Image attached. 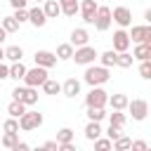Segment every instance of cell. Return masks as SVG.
I'll return each instance as SVG.
<instances>
[{"mask_svg": "<svg viewBox=\"0 0 151 151\" xmlns=\"http://www.w3.org/2000/svg\"><path fill=\"white\" fill-rule=\"evenodd\" d=\"M111 78V73H109V68L106 66H94V64H87V68H85V76H83V80L90 85V87H94V85H104L106 80Z\"/></svg>", "mask_w": 151, "mask_h": 151, "instance_id": "cell-1", "label": "cell"}, {"mask_svg": "<svg viewBox=\"0 0 151 151\" xmlns=\"http://www.w3.org/2000/svg\"><path fill=\"white\" fill-rule=\"evenodd\" d=\"M47 80V68L45 66H33V68H26V76H24V85L28 87H40L42 83Z\"/></svg>", "mask_w": 151, "mask_h": 151, "instance_id": "cell-2", "label": "cell"}, {"mask_svg": "<svg viewBox=\"0 0 151 151\" xmlns=\"http://www.w3.org/2000/svg\"><path fill=\"white\" fill-rule=\"evenodd\" d=\"M12 99H19L26 106H33V104H38V87H28V85L21 87V85H17L12 90Z\"/></svg>", "mask_w": 151, "mask_h": 151, "instance_id": "cell-3", "label": "cell"}, {"mask_svg": "<svg viewBox=\"0 0 151 151\" xmlns=\"http://www.w3.org/2000/svg\"><path fill=\"white\" fill-rule=\"evenodd\" d=\"M97 57H99L97 50L87 42V45H83V47H76V52H73L71 59H76V64H80V66H87V64H94Z\"/></svg>", "mask_w": 151, "mask_h": 151, "instance_id": "cell-4", "label": "cell"}, {"mask_svg": "<svg viewBox=\"0 0 151 151\" xmlns=\"http://www.w3.org/2000/svg\"><path fill=\"white\" fill-rule=\"evenodd\" d=\"M106 104H109V92L101 85H94L85 94V106H106Z\"/></svg>", "mask_w": 151, "mask_h": 151, "instance_id": "cell-5", "label": "cell"}, {"mask_svg": "<svg viewBox=\"0 0 151 151\" xmlns=\"http://www.w3.org/2000/svg\"><path fill=\"white\" fill-rule=\"evenodd\" d=\"M111 24H113L111 7H104V5H99V7H97V14H94V28L104 33V31H109V28H111Z\"/></svg>", "mask_w": 151, "mask_h": 151, "instance_id": "cell-6", "label": "cell"}, {"mask_svg": "<svg viewBox=\"0 0 151 151\" xmlns=\"http://www.w3.org/2000/svg\"><path fill=\"white\" fill-rule=\"evenodd\" d=\"M40 125H42V113H38V111H26V113L19 118V127H21L24 132L38 130Z\"/></svg>", "mask_w": 151, "mask_h": 151, "instance_id": "cell-7", "label": "cell"}, {"mask_svg": "<svg viewBox=\"0 0 151 151\" xmlns=\"http://www.w3.org/2000/svg\"><path fill=\"white\" fill-rule=\"evenodd\" d=\"M111 17H113V21H116L120 28L132 26V12H130V7H125V5L113 7V9H111Z\"/></svg>", "mask_w": 151, "mask_h": 151, "instance_id": "cell-8", "label": "cell"}, {"mask_svg": "<svg viewBox=\"0 0 151 151\" xmlns=\"http://www.w3.org/2000/svg\"><path fill=\"white\" fill-rule=\"evenodd\" d=\"M127 111H130L132 120H144L149 116V104H146V99H132V101H127Z\"/></svg>", "mask_w": 151, "mask_h": 151, "instance_id": "cell-9", "label": "cell"}, {"mask_svg": "<svg viewBox=\"0 0 151 151\" xmlns=\"http://www.w3.org/2000/svg\"><path fill=\"white\" fill-rule=\"evenodd\" d=\"M97 0H80V17L85 24H94V14H97Z\"/></svg>", "mask_w": 151, "mask_h": 151, "instance_id": "cell-10", "label": "cell"}, {"mask_svg": "<svg viewBox=\"0 0 151 151\" xmlns=\"http://www.w3.org/2000/svg\"><path fill=\"white\" fill-rule=\"evenodd\" d=\"M130 33L125 31V28H118L116 33H113V50L116 52H125V50H130Z\"/></svg>", "mask_w": 151, "mask_h": 151, "instance_id": "cell-11", "label": "cell"}, {"mask_svg": "<svg viewBox=\"0 0 151 151\" xmlns=\"http://www.w3.org/2000/svg\"><path fill=\"white\" fill-rule=\"evenodd\" d=\"M33 59H35V64L38 66H45V68H52V66H57V54L54 52H47V50H38L35 54H33Z\"/></svg>", "mask_w": 151, "mask_h": 151, "instance_id": "cell-12", "label": "cell"}, {"mask_svg": "<svg viewBox=\"0 0 151 151\" xmlns=\"http://www.w3.org/2000/svg\"><path fill=\"white\" fill-rule=\"evenodd\" d=\"M28 21H31L35 28H42V26L47 24V14H45V9L38 7V5L31 7V9H28Z\"/></svg>", "mask_w": 151, "mask_h": 151, "instance_id": "cell-13", "label": "cell"}, {"mask_svg": "<svg viewBox=\"0 0 151 151\" xmlns=\"http://www.w3.org/2000/svg\"><path fill=\"white\" fill-rule=\"evenodd\" d=\"M73 47H83V45H87L90 42V33L85 31V28H73L71 31V40H68Z\"/></svg>", "mask_w": 151, "mask_h": 151, "instance_id": "cell-14", "label": "cell"}, {"mask_svg": "<svg viewBox=\"0 0 151 151\" xmlns=\"http://www.w3.org/2000/svg\"><path fill=\"white\" fill-rule=\"evenodd\" d=\"M127 94H123V92H116V94H111L109 97V106L111 109H116V111H125L127 109Z\"/></svg>", "mask_w": 151, "mask_h": 151, "instance_id": "cell-15", "label": "cell"}, {"mask_svg": "<svg viewBox=\"0 0 151 151\" xmlns=\"http://www.w3.org/2000/svg\"><path fill=\"white\" fill-rule=\"evenodd\" d=\"M59 5L64 17H76L80 12V0H59Z\"/></svg>", "mask_w": 151, "mask_h": 151, "instance_id": "cell-16", "label": "cell"}, {"mask_svg": "<svg viewBox=\"0 0 151 151\" xmlns=\"http://www.w3.org/2000/svg\"><path fill=\"white\" fill-rule=\"evenodd\" d=\"M42 9H45L47 19H57V17L61 14V5H59V0H45V2H42Z\"/></svg>", "mask_w": 151, "mask_h": 151, "instance_id": "cell-17", "label": "cell"}, {"mask_svg": "<svg viewBox=\"0 0 151 151\" xmlns=\"http://www.w3.org/2000/svg\"><path fill=\"white\" fill-rule=\"evenodd\" d=\"M146 33H149V24H139V26H132V31H130V40H132L134 45H137V42H144Z\"/></svg>", "mask_w": 151, "mask_h": 151, "instance_id": "cell-18", "label": "cell"}, {"mask_svg": "<svg viewBox=\"0 0 151 151\" xmlns=\"http://www.w3.org/2000/svg\"><path fill=\"white\" fill-rule=\"evenodd\" d=\"M61 92H64L66 97H76V94H80V80H78V78H68V80L61 85Z\"/></svg>", "mask_w": 151, "mask_h": 151, "instance_id": "cell-19", "label": "cell"}, {"mask_svg": "<svg viewBox=\"0 0 151 151\" xmlns=\"http://www.w3.org/2000/svg\"><path fill=\"white\" fill-rule=\"evenodd\" d=\"M101 125H99V120H90L87 125H85V139H90V142H94L97 137H101Z\"/></svg>", "mask_w": 151, "mask_h": 151, "instance_id": "cell-20", "label": "cell"}, {"mask_svg": "<svg viewBox=\"0 0 151 151\" xmlns=\"http://www.w3.org/2000/svg\"><path fill=\"white\" fill-rule=\"evenodd\" d=\"M73 52H76V47H73L71 42H61V45L57 47V52H54V54H57V59H59V61H68V59L73 57Z\"/></svg>", "mask_w": 151, "mask_h": 151, "instance_id": "cell-21", "label": "cell"}, {"mask_svg": "<svg viewBox=\"0 0 151 151\" xmlns=\"http://www.w3.org/2000/svg\"><path fill=\"white\" fill-rule=\"evenodd\" d=\"M7 113H9L12 118H21V116L26 113V104L19 101V99H12V101L7 104Z\"/></svg>", "mask_w": 151, "mask_h": 151, "instance_id": "cell-22", "label": "cell"}, {"mask_svg": "<svg viewBox=\"0 0 151 151\" xmlns=\"http://www.w3.org/2000/svg\"><path fill=\"white\" fill-rule=\"evenodd\" d=\"M24 76H26V66H24L21 61H12V66H9V78H12V80H24Z\"/></svg>", "mask_w": 151, "mask_h": 151, "instance_id": "cell-23", "label": "cell"}, {"mask_svg": "<svg viewBox=\"0 0 151 151\" xmlns=\"http://www.w3.org/2000/svg\"><path fill=\"white\" fill-rule=\"evenodd\" d=\"M85 113H87V120H99V123L109 116V113L104 111V106H87V111H85Z\"/></svg>", "mask_w": 151, "mask_h": 151, "instance_id": "cell-24", "label": "cell"}, {"mask_svg": "<svg viewBox=\"0 0 151 151\" xmlns=\"http://www.w3.org/2000/svg\"><path fill=\"white\" fill-rule=\"evenodd\" d=\"M116 57H118V52H116V50H106V52H101V54H99V61H101V66L111 68V66H116Z\"/></svg>", "mask_w": 151, "mask_h": 151, "instance_id": "cell-25", "label": "cell"}, {"mask_svg": "<svg viewBox=\"0 0 151 151\" xmlns=\"http://www.w3.org/2000/svg\"><path fill=\"white\" fill-rule=\"evenodd\" d=\"M134 64V57L125 50V52H118V57H116V66H120V68H130Z\"/></svg>", "mask_w": 151, "mask_h": 151, "instance_id": "cell-26", "label": "cell"}, {"mask_svg": "<svg viewBox=\"0 0 151 151\" xmlns=\"http://www.w3.org/2000/svg\"><path fill=\"white\" fill-rule=\"evenodd\" d=\"M21 57H24V50L19 45H9L5 50V59H9V61H21Z\"/></svg>", "mask_w": 151, "mask_h": 151, "instance_id": "cell-27", "label": "cell"}, {"mask_svg": "<svg viewBox=\"0 0 151 151\" xmlns=\"http://www.w3.org/2000/svg\"><path fill=\"white\" fill-rule=\"evenodd\" d=\"M132 57H134L137 61H144V59H149V57H151V50H149L144 42H137V47L132 50Z\"/></svg>", "mask_w": 151, "mask_h": 151, "instance_id": "cell-28", "label": "cell"}, {"mask_svg": "<svg viewBox=\"0 0 151 151\" xmlns=\"http://www.w3.org/2000/svg\"><path fill=\"white\" fill-rule=\"evenodd\" d=\"M40 87H42L45 94H59V92H61V83H57V80H52V78H47Z\"/></svg>", "mask_w": 151, "mask_h": 151, "instance_id": "cell-29", "label": "cell"}, {"mask_svg": "<svg viewBox=\"0 0 151 151\" xmlns=\"http://www.w3.org/2000/svg\"><path fill=\"white\" fill-rule=\"evenodd\" d=\"M109 123H111V125H118V127H125L127 116H125L123 111H116V109H113V111L109 113Z\"/></svg>", "mask_w": 151, "mask_h": 151, "instance_id": "cell-30", "label": "cell"}, {"mask_svg": "<svg viewBox=\"0 0 151 151\" xmlns=\"http://www.w3.org/2000/svg\"><path fill=\"white\" fill-rule=\"evenodd\" d=\"M17 142H19V132H5V134L0 137V144H2L5 149H14Z\"/></svg>", "mask_w": 151, "mask_h": 151, "instance_id": "cell-31", "label": "cell"}, {"mask_svg": "<svg viewBox=\"0 0 151 151\" xmlns=\"http://www.w3.org/2000/svg\"><path fill=\"white\" fill-rule=\"evenodd\" d=\"M0 26H2V28H5V31H7V33H17V31H19V26H21V24H19V21H17V19H14V17H5V19H2V24H0Z\"/></svg>", "mask_w": 151, "mask_h": 151, "instance_id": "cell-32", "label": "cell"}, {"mask_svg": "<svg viewBox=\"0 0 151 151\" xmlns=\"http://www.w3.org/2000/svg\"><path fill=\"white\" fill-rule=\"evenodd\" d=\"M130 146H132V139L125 137V134H120L118 139H113V149H116V151H125V149H130Z\"/></svg>", "mask_w": 151, "mask_h": 151, "instance_id": "cell-33", "label": "cell"}, {"mask_svg": "<svg viewBox=\"0 0 151 151\" xmlns=\"http://www.w3.org/2000/svg\"><path fill=\"white\" fill-rule=\"evenodd\" d=\"M19 130H21V127H19V118H12V116H9V118L5 120V125H2V132H19Z\"/></svg>", "mask_w": 151, "mask_h": 151, "instance_id": "cell-34", "label": "cell"}, {"mask_svg": "<svg viewBox=\"0 0 151 151\" xmlns=\"http://www.w3.org/2000/svg\"><path fill=\"white\" fill-rule=\"evenodd\" d=\"M73 134H76V132H73L71 127H61V130L57 132V142H59V144H61V142H73Z\"/></svg>", "mask_w": 151, "mask_h": 151, "instance_id": "cell-35", "label": "cell"}, {"mask_svg": "<svg viewBox=\"0 0 151 151\" xmlns=\"http://www.w3.org/2000/svg\"><path fill=\"white\" fill-rule=\"evenodd\" d=\"M139 76H142L144 80H151V59L139 61Z\"/></svg>", "mask_w": 151, "mask_h": 151, "instance_id": "cell-36", "label": "cell"}, {"mask_svg": "<svg viewBox=\"0 0 151 151\" xmlns=\"http://www.w3.org/2000/svg\"><path fill=\"white\" fill-rule=\"evenodd\" d=\"M94 149H99V151H109V149H113V139H101V137H97L94 139Z\"/></svg>", "mask_w": 151, "mask_h": 151, "instance_id": "cell-37", "label": "cell"}, {"mask_svg": "<svg viewBox=\"0 0 151 151\" xmlns=\"http://www.w3.org/2000/svg\"><path fill=\"white\" fill-rule=\"evenodd\" d=\"M12 17H14L19 24H24V21H28V9H26V7H17Z\"/></svg>", "mask_w": 151, "mask_h": 151, "instance_id": "cell-38", "label": "cell"}, {"mask_svg": "<svg viewBox=\"0 0 151 151\" xmlns=\"http://www.w3.org/2000/svg\"><path fill=\"white\" fill-rule=\"evenodd\" d=\"M120 130H123V127H118V125H111V123H109V130H106V137H109V139H118V137L123 134Z\"/></svg>", "mask_w": 151, "mask_h": 151, "instance_id": "cell-39", "label": "cell"}, {"mask_svg": "<svg viewBox=\"0 0 151 151\" xmlns=\"http://www.w3.org/2000/svg\"><path fill=\"white\" fill-rule=\"evenodd\" d=\"M42 149H47V151H59V142H57V139H50V142L42 144Z\"/></svg>", "mask_w": 151, "mask_h": 151, "instance_id": "cell-40", "label": "cell"}, {"mask_svg": "<svg viewBox=\"0 0 151 151\" xmlns=\"http://www.w3.org/2000/svg\"><path fill=\"white\" fill-rule=\"evenodd\" d=\"M130 149H137V151H144V149H149V144L146 142H142V139H137V142H132V146Z\"/></svg>", "mask_w": 151, "mask_h": 151, "instance_id": "cell-41", "label": "cell"}, {"mask_svg": "<svg viewBox=\"0 0 151 151\" xmlns=\"http://www.w3.org/2000/svg\"><path fill=\"white\" fill-rule=\"evenodd\" d=\"M59 151H76V144L73 142H61L59 144Z\"/></svg>", "mask_w": 151, "mask_h": 151, "instance_id": "cell-42", "label": "cell"}, {"mask_svg": "<svg viewBox=\"0 0 151 151\" xmlns=\"http://www.w3.org/2000/svg\"><path fill=\"white\" fill-rule=\"evenodd\" d=\"M5 78H9V66L0 61V80H5Z\"/></svg>", "mask_w": 151, "mask_h": 151, "instance_id": "cell-43", "label": "cell"}, {"mask_svg": "<svg viewBox=\"0 0 151 151\" xmlns=\"http://www.w3.org/2000/svg\"><path fill=\"white\" fill-rule=\"evenodd\" d=\"M12 151H28V144H26V142H17V146H14Z\"/></svg>", "mask_w": 151, "mask_h": 151, "instance_id": "cell-44", "label": "cell"}, {"mask_svg": "<svg viewBox=\"0 0 151 151\" xmlns=\"http://www.w3.org/2000/svg\"><path fill=\"white\" fill-rule=\"evenodd\" d=\"M26 2H28V0H9V5H12L14 9H17V7H26Z\"/></svg>", "mask_w": 151, "mask_h": 151, "instance_id": "cell-45", "label": "cell"}, {"mask_svg": "<svg viewBox=\"0 0 151 151\" xmlns=\"http://www.w3.org/2000/svg\"><path fill=\"white\" fill-rule=\"evenodd\" d=\"M144 45L151 50V24H149V33H146V38H144Z\"/></svg>", "mask_w": 151, "mask_h": 151, "instance_id": "cell-46", "label": "cell"}, {"mask_svg": "<svg viewBox=\"0 0 151 151\" xmlns=\"http://www.w3.org/2000/svg\"><path fill=\"white\" fill-rule=\"evenodd\" d=\"M144 19H146V24H151V7L144 9Z\"/></svg>", "mask_w": 151, "mask_h": 151, "instance_id": "cell-47", "label": "cell"}, {"mask_svg": "<svg viewBox=\"0 0 151 151\" xmlns=\"http://www.w3.org/2000/svg\"><path fill=\"white\" fill-rule=\"evenodd\" d=\"M5 38H7V31L0 26V45H2V40H5Z\"/></svg>", "mask_w": 151, "mask_h": 151, "instance_id": "cell-48", "label": "cell"}, {"mask_svg": "<svg viewBox=\"0 0 151 151\" xmlns=\"http://www.w3.org/2000/svg\"><path fill=\"white\" fill-rule=\"evenodd\" d=\"M2 59H5V50L0 47V61H2Z\"/></svg>", "mask_w": 151, "mask_h": 151, "instance_id": "cell-49", "label": "cell"}, {"mask_svg": "<svg viewBox=\"0 0 151 151\" xmlns=\"http://www.w3.org/2000/svg\"><path fill=\"white\" fill-rule=\"evenodd\" d=\"M33 2H35V5H38V2H45V0H33Z\"/></svg>", "mask_w": 151, "mask_h": 151, "instance_id": "cell-50", "label": "cell"}]
</instances>
